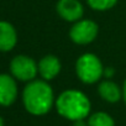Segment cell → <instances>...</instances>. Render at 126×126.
<instances>
[{
	"label": "cell",
	"mask_w": 126,
	"mask_h": 126,
	"mask_svg": "<svg viewBox=\"0 0 126 126\" xmlns=\"http://www.w3.org/2000/svg\"><path fill=\"white\" fill-rule=\"evenodd\" d=\"M73 126H89V125L84 120H78V121H74L73 122Z\"/></svg>",
	"instance_id": "obj_14"
},
{
	"label": "cell",
	"mask_w": 126,
	"mask_h": 126,
	"mask_svg": "<svg viewBox=\"0 0 126 126\" xmlns=\"http://www.w3.org/2000/svg\"><path fill=\"white\" fill-rule=\"evenodd\" d=\"M57 14L68 22H77L82 20L84 8L79 0H58L56 5Z\"/></svg>",
	"instance_id": "obj_6"
},
{
	"label": "cell",
	"mask_w": 126,
	"mask_h": 126,
	"mask_svg": "<svg viewBox=\"0 0 126 126\" xmlns=\"http://www.w3.org/2000/svg\"><path fill=\"white\" fill-rule=\"evenodd\" d=\"M122 100H124V103L126 105V79H125L124 85H122Z\"/></svg>",
	"instance_id": "obj_15"
},
{
	"label": "cell",
	"mask_w": 126,
	"mask_h": 126,
	"mask_svg": "<svg viewBox=\"0 0 126 126\" xmlns=\"http://www.w3.org/2000/svg\"><path fill=\"white\" fill-rule=\"evenodd\" d=\"M114 73H115V71H114L112 67L104 68V77H105L106 79H111V77L114 76Z\"/></svg>",
	"instance_id": "obj_13"
},
{
	"label": "cell",
	"mask_w": 126,
	"mask_h": 126,
	"mask_svg": "<svg viewBox=\"0 0 126 126\" xmlns=\"http://www.w3.org/2000/svg\"><path fill=\"white\" fill-rule=\"evenodd\" d=\"M76 73L82 83L94 84L104 76V66L94 53H84L76 62Z\"/></svg>",
	"instance_id": "obj_3"
},
{
	"label": "cell",
	"mask_w": 126,
	"mask_h": 126,
	"mask_svg": "<svg viewBox=\"0 0 126 126\" xmlns=\"http://www.w3.org/2000/svg\"><path fill=\"white\" fill-rule=\"evenodd\" d=\"M89 126H115L114 119L104 111H96L88 117Z\"/></svg>",
	"instance_id": "obj_11"
},
{
	"label": "cell",
	"mask_w": 126,
	"mask_h": 126,
	"mask_svg": "<svg viewBox=\"0 0 126 126\" xmlns=\"http://www.w3.org/2000/svg\"><path fill=\"white\" fill-rule=\"evenodd\" d=\"M0 126H4V120H3L1 116H0Z\"/></svg>",
	"instance_id": "obj_16"
},
{
	"label": "cell",
	"mask_w": 126,
	"mask_h": 126,
	"mask_svg": "<svg viewBox=\"0 0 126 126\" xmlns=\"http://www.w3.org/2000/svg\"><path fill=\"white\" fill-rule=\"evenodd\" d=\"M22 103L27 112L35 116H42L51 111L56 103L54 93L47 80L33 79L24 88Z\"/></svg>",
	"instance_id": "obj_1"
},
{
	"label": "cell",
	"mask_w": 126,
	"mask_h": 126,
	"mask_svg": "<svg viewBox=\"0 0 126 126\" xmlns=\"http://www.w3.org/2000/svg\"><path fill=\"white\" fill-rule=\"evenodd\" d=\"M98 93L104 101L111 104L117 103L120 99H122V88H120L115 82L110 79H105L100 82L98 87Z\"/></svg>",
	"instance_id": "obj_9"
},
{
	"label": "cell",
	"mask_w": 126,
	"mask_h": 126,
	"mask_svg": "<svg viewBox=\"0 0 126 126\" xmlns=\"http://www.w3.org/2000/svg\"><path fill=\"white\" fill-rule=\"evenodd\" d=\"M17 42V35L14 26L6 21H0V51L9 52Z\"/></svg>",
	"instance_id": "obj_10"
},
{
	"label": "cell",
	"mask_w": 126,
	"mask_h": 126,
	"mask_svg": "<svg viewBox=\"0 0 126 126\" xmlns=\"http://www.w3.org/2000/svg\"><path fill=\"white\" fill-rule=\"evenodd\" d=\"M11 74L21 82H31L38 73V64L29 56H16L10 63Z\"/></svg>",
	"instance_id": "obj_4"
},
{
	"label": "cell",
	"mask_w": 126,
	"mask_h": 126,
	"mask_svg": "<svg viewBox=\"0 0 126 126\" xmlns=\"http://www.w3.org/2000/svg\"><path fill=\"white\" fill-rule=\"evenodd\" d=\"M99 32V26L93 20H79L73 24L69 30L71 40L77 45H89L92 43Z\"/></svg>",
	"instance_id": "obj_5"
},
{
	"label": "cell",
	"mask_w": 126,
	"mask_h": 126,
	"mask_svg": "<svg viewBox=\"0 0 126 126\" xmlns=\"http://www.w3.org/2000/svg\"><path fill=\"white\" fill-rule=\"evenodd\" d=\"M87 3L95 11H106L116 5L117 0H87Z\"/></svg>",
	"instance_id": "obj_12"
},
{
	"label": "cell",
	"mask_w": 126,
	"mask_h": 126,
	"mask_svg": "<svg viewBox=\"0 0 126 126\" xmlns=\"http://www.w3.org/2000/svg\"><path fill=\"white\" fill-rule=\"evenodd\" d=\"M17 98V85L9 74H0V105L10 106Z\"/></svg>",
	"instance_id": "obj_7"
},
{
	"label": "cell",
	"mask_w": 126,
	"mask_h": 126,
	"mask_svg": "<svg viewBox=\"0 0 126 126\" xmlns=\"http://www.w3.org/2000/svg\"><path fill=\"white\" fill-rule=\"evenodd\" d=\"M61 68H62L61 61L58 59V57L53 54H47L42 57L38 62V73L42 77V79L47 82L54 79L59 74Z\"/></svg>",
	"instance_id": "obj_8"
},
{
	"label": "cell",
	"mask_w": 126,
	"mask_h": 126,
	"mask_svg": "<svg viewBox=\"0 0 126 126\" xmlns=\"http://www.w3.org/2000/svg\"><path fill=\"white\" fill-rule=\"evenodd\" d=\"M57 112L69 121L84 120L90 114L92 104L89 98L80 90L68 89L62 92L56 99Z\"/></svg>",
	"instance_id": "obj_2"
}]
</instances>
